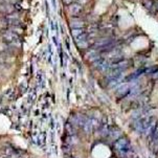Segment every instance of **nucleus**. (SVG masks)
<instances>
[{"mask_svg":"<svg viewBox=\"0 0 158 158\" xmlns=\"http://www.w3.org/2000/svg\"><path fill=\"white\" fill-rule=\"evenodd\" d=\"M115 149H116L117 152H119L120 154L126 155L130 152L131 150V146L130 143L127 138H120L115 143Z\"/></svg>","mask_w":158,"mask_h":158,"instance_id":"1","label":"nucleus"},{"mask_svg":"<svg viewBox=\"0 0 158 158\" xmlns=\"http://www.w3.org/2000/svg\"><path fill=\"white\" fill-rule=\"evenodd\" d=\"M63 1H64V3H65V4H69L72 1V0H63Z\"/></svg>","mask_w":158,"mask_h":158,"instance_id":"5","label":"nucleus"},{"mask_svg":"<svg viewBox=\"0 0 158 158\" xmlns=\"http://www.w3.org/2000/svg\"><path fill=\"white\" fill-rule=\"evenodd\" d=\"M2 38H3L4 42L7 44L13 45H19L20 44V38L17 34L12 31H6L2 34Z\"/></svg>","mask_w":158,"mask_h":158,"instance_id":"2","label":"nucleus"},{"mask_svg":"<svg viewBox=\"0 0 158 158\" xmlns=\"http://www.w3.org/2000/svg\"><path fill=\"white\" fill-rule=\"evenodd\" d=\"M81 10H82L81 6H80V5H77V4L73 5L72 7H70V13H71L72 15H77V14H80V13H81Z\"/></svg>","mask_w":158,"mask_h":158,"instance_id":"4","label":"nucleus"},{"mask_svg":"<svg viewBox=\"0 0 158 158\" xmlns=\"http://www.w3.org/2000/svg\"><path fill=\"white\" fill-rule=\"evenodd\" d=\"M12 6L7 3H1L0 4V12H3V13H12L13 12Z\"/></svg>","mask_w":158,"mask_h":158,"instance_id":"3","label":"nucleus"}]
</instances>
